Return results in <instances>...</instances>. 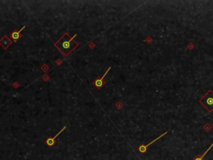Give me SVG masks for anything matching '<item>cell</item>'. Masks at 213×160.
<instances>
[{"mask_svg":"<svg viewBox=\"0 0 213 160\" xmlns=\"http://www.w3.org/2000/svg\"><path fill=\"white\" fill-rule=\"evenodd\" d=\"M75 37L76 34L74 35L73 37H70L69 34L65 33L54 44L55 47L63 53L64 57H68L75 48L78 47V43L75 41Z\"/></svg>","mask_w":213,"mask_h":160,"instance_id":"6da1fadb","label":"cell"},{"mask_svg":"<svg viewBox=\"0 0 213 160\" xmlns=\"http://www.w3.org/2000/svg\"><path fill=\"white\" fill-rule=\"evenodd\" d=\"M200 103L202 106L205 107L209 112L213 111V91L209 90V91L201 98Z\"/></svg>","mask_w":213,"mask_h":160,"instance_id":"7a4b0ae2","label":"cell"},{"mask_svg":"<svg viewBox=\"0 0 213 160\" xmlns=\"http://www.w3.org/2000/svg\"><path fill=\"white\" fill-rule=\"evenodd\" d=\"M110 69H111V67H109L108 69L106 70V72L104 73L103 76H101V77H97L94 80L93 84L95 86V88H96L97 89H100V88H102V87L105 84V83H104V77L107 75V74L109 73V71L110 70Z\"/></svg>","mask_w":213,"mask_h":160,"instance_id":"3957f363","label":"cell"},{"mask_svg":"<svg viewBox=\"0 0 213 160\" xmlns=\"http://www.w3.org/2000/svg\"><path fill=\"white\" fill-rule=\"evenodd\" d=\"M166 133H167V132H165L164 133H162V134H161V136H159V137L156 138V139H154V140H152V141H151L150 143H148L147 145H140V147H139V148H138L139 152H140V154H145V153H146V152H147V150H148V148L150 147V145H151V144H153V143H155L156 141H157V140H159V139H160L161 138H162V137H163V136H165V135H166Z\"/></svg>","mask_w":213,"mask_h":160,"instance_id":"277c9868","label":"cell"},{"mask_svg":"<svg viewBox=\"0 0 213 160\" xmlns=\"http://www.w3.org/2000/svg\"><path fill=\"white\" fill-rule=\"evenodd\" d=\"M65 128H66V126H64L63 128H62L60 131L55 136H54V137H49L47 138L46 141H45V143H46L47 145H48L49 148H52L53 146L54 145V143H55V138H57L58 136H59V134H60V133H62V132L65 129Z\"/></svg>","mask_w":213,"mask_h":160,"instance_id":"5b68a950","label":"cell"},{"mask_svg":"<svg viewBox=\"0 0 213 160\" xmlns=\"http://www.w3.org/2000/svg\"><path fill=\"white\" fill-rule=\"evenodd\" d=\"M12 41L9 39V38H8L7 36H4L1 40H0V45L2 46L4 49H7L9 46L11 45Z\"/></svg>","mask_w":213,"mask_h":160,"instance_id":"8992f818","label":"cell"},{"mask_svg":"<svg viewBox=\"0 0 213 160\" xmlns=\"http://www.w3.org/2000/svg\"><path fill=\"white\" fill-rule=\"evenodd\" d=\"M24 28H25V26H23L20 30H13L11 34H10V37H11V39H13V42H17L18 40L19 39V38L21 37L20 33H21V31H22L23 29H24Z\"/></svg>","mask_w":213,"mask_h":160,"instance_id":"52a82bcc","label":"cell"},{"mask_svg":"<svg viewBox=\"0 0 213 160\" xmlns=\"http://www.w3.org/2000/svg\"><path fill=\"white\" fill-rule=\"evenodd\" d=\"M212 147H213V143H212V144H211V146H210V147H209V148H208L207 150H206V152H205V153H204L203 154L196 155V157H195V158H194V159H193L192 160H204V158H205V156L207 155V154L208 152H209V150L212 149Z\"/></svg>","mask_w":213,"mask_h":160,"instance_id":"ba28073f","label":"cell"}]
</instances>
